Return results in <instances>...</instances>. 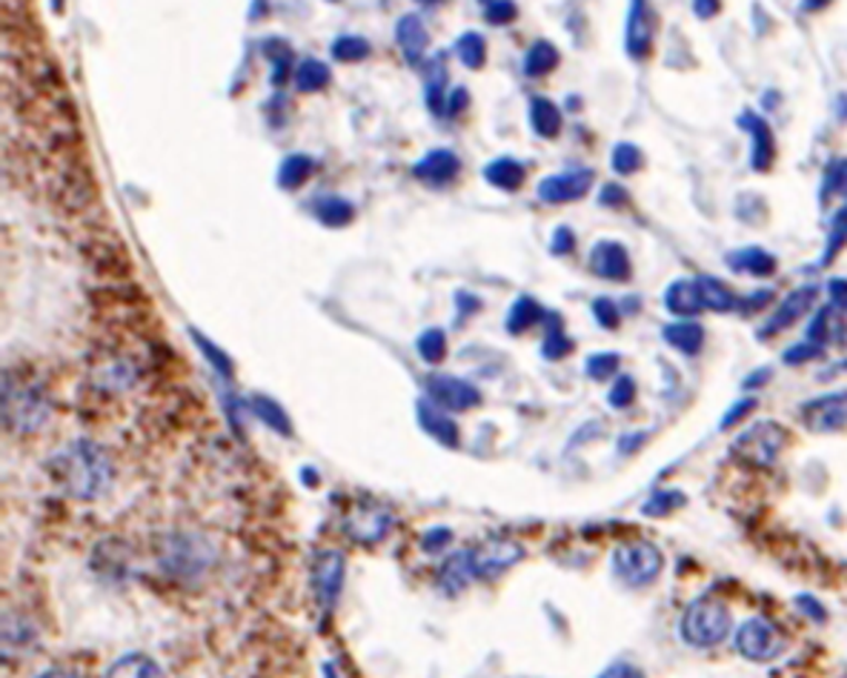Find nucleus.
Here are the masks:
<instances>
[{
    "label": "nucleus",
    "instance_id": "f257e3e1",
    "mask_svg": "<svg viewBox=\"0 0 847 678\" xmlns=\"http://www.w3.org/2000/svg\"><path fill=\"white\" fill-rule=\"evenodd\" d=\"M52 476L67 496L92 501L112 481V463L98 443L74 441L52 458Z\"/></svg>",
    "mask_w": 847,
    "mask_h": 678
},
{
    "label": "nucleus",
    "instance_id": "f03ea898",
    "mask_svg": "<svg viewBox=\"0 0 847 678\" xmlns=\"http://www.w3.org/2000/svg\"><path fill=\"white\" fill-rule=\"evenodd\" d=\"M730 627H734V616L714 596H701L696 601H690L679 621V632L685 638V645L699 647V650L721 645L730 636Z\"/></svg>",
    "mask_w": 847,
    "mask_h": 678
},
{
    "label": "nucleus",
    "instance_id": "7ed1b4c3",
    "mask_svg": "<svg viewBox=\"0 0 847 678\" xmlns=\"http://www.w3.org/2000/svg\"><path fill=\"white\" fill-rule=\"evenodd\" d=\"M661 567H665V556L650 541H630V545L616 547V552H612V572L627 587L652 585L659 578Z\"/></svg>",
    "mask_w": 847,
    "mask_h": 678
},
{
    "label": "nucleus",
    "instance_id": "20e7f679",
    "mask_svg": "<svg viewBox=\"0 0 847 678\" xmlns=\"http://www.w3.org/2000/svg\"><path fill=\"white\" fill-rule=\"evenodd\" d=\"M787 447V430L776 421H759L754 427H747L739 438L734 441L730 450L736 458L754 463V467H774L779 456Z\"/></svg>",
    "mask_w": 847,
    "mask_h": 678
},
{
    "label": "nucleus",
    "instance_id": "39448f33",
    "mask_svg": "<svg viewBox=\"0 0 847 678\" xmlns=\"http://www.w3.org/2000/svg\"><path fill=\"white\" fill-rule=\"evenodd\" d=\"M734 645H736V652H739L741 658H747V661H774V658H779L781 652H785L787 641L785 636H781L779 630H776L767 618H747L745 625L736 630V638H734Z\"/></svg>",
    "mask_w": 847,
    "mask_h": 678
},
{
    "label": "nucleus",
    "instance_id": "423d86ee",
    "mask_svg": "<svg viewBox=\"0 0 847 678\" xmlns=\"http://www.w3.org/2000/svg\"><path fill=\"white\" fill-rule=\"evenodd\" d=\"M799 418L816 436L847 430V392H825L799 407Z\"/></svg>",
    "mask_w": 847,
    "mask_h": 678
},
{
    "label": "nucleus",
    "instance_id": "0eeeda50",
    "mask_svg": "<svg viewBox=\"0 0 847 678\" xmlns=\"http://www.w3.org/2000/svg\"><path fill=\"white\" fill-rule=\"evenodd\" d=\"M656 9L650 0H630V14H627V34L625 49L632 61H647L656 41Z\"/></svg>",
    "mask_w": 847,
    "mask_h": 678
},
{
    "label": "nucleus",
    "instance_id": "6e6552de",
    "mask_svg": "<svg viewBox=\"0 0 847 678\" xmlns=\"http://www.w3.org/2000/svg\"><path fill=\"white\" fill-rule=\"evenodd\" d=\"M392 527V516L383 507L376 503H361V507H352L350 516L343 518V532L350 541L363 547L378 545Z\"/></svg>",
    "mask_w": 847,
    "mask_h": 678
},
{
    "label": "nucleus",
    "instance_id": "1a4fd4ad",
    "mask_svg": "<svg viewBox=\"0 0 847 678\" xmlns=\"http://www.w3.org/2000/svg\"><path fill=\"white\" fill-rule=\"evenodd\" d=\"M739 127L750 134V169L754 172H770L776 163V154H779V147H776V134L774 127L756 114L754 109H745L739 114Z\"/></svg>",
    "mask_w": 847,
    "mask_h": 678
},
{
    "label": "nucleus",
    "instance_id": "9d476101",
    "mask_svg": "<svg viewBox=\"0 0 847 678\" xmlns=\"http://www.w3.org/2000/svg\"><path fill=\"white\" fill-rule=\"evenodd\" d=\"M525 550L516 545V541H507V538H492L478 545L476 550H470V565L476 576H498L505 572L507 567H512L516 561H521Z\"/></svg>",
    "mask_w": 847,
    "mask_h": 678
},
{
    "label": "nucleus",
    "instance_id": "9b49d317",
    "mask_svg": "<svg viewBox=\"0 0 847 678\" xmlns=\"http://www.w3.org/2000/svg\"><path fill=\"white\" fill-rule=\"evenodd\" d=\"M343 585V556L336 550L318 552L316 561H312V590H316L318 605L323 610H330L336 605L338 592Z\"/></svg>",
    "mask_w": 847,
    "mask_h": 678
},
{
    "label": "nucleus",
    "instance_id": "f8f14e48",
    "mask_svg": "<svg viewBox=\"0 0 847 678\" xmlns=\"http://www.w3.org/2000/svg\"><path fill=\"white\" fill-rule=\"evenodd\" d=\"M427 392H430V398L436 401V407L452 412L470 410V407H476V403L481 401V392H478L472 383L452 376H430L427 378Z\"/></svg>",
    "mask_w": 847,
    "mask_h": 678
},
{
    "label": "nucleus",
    "instance_id": "ddd939ff",
    "mask_svg": "<svg viewBox=\"0 0 847 678\" xmlns=\"http://www.w3.org/2000/svg\"><path fill=\"white\" fill-rule=\"evenodd\" d=\"M590 169H572V172H561V176H550L538 183V198L545 203H570L581 201L592 187Z\"/></svg>",
    "mask_w": 847,
    "mask_h": 678
},
{
    "label": "nucleus",
    "instance_id": "4468645a",
    "mask_svg": "<svg viewBox=\"0 0 847 678\" xmlns=\"http://www.w3.org/2000/svg\"><path fill=\"white\" fill-rule=\"evenodd\" d=\"M816 296H819V287H801V289H794L790 296L785 298V301L776 307L774 318L765 323V329H761V336L770 338V336H779V332H785V329H790L794 323H799L801 318L810 312V307L816 303Z\"/></svg>",
    "mask_w": 847,
    "mask_h": 678
},
{
    "label": "nucleus",
    "instance_id": "2eb2a0df",
    "mask_svg": "<svg viewBox=\"0 0 847 678\" xmlns=\"http://www.w3.org/2000/svg\"><path fill=\"white\" fill-rule=\"evenodd\" d=\"M590 269L592 276L605 278V281H630L632 276V263L630 256H627V249L621 247L619 241H601L592 247L590 252Z\"/></svg>",
    "mask_w": 847,
    "mask_h": 678
},
{
    "label": "nucleus",
    "instance_id": "dca6fc26",
    "mask_svg": "<svg viewBox=\"0 0 847 678\" xmlns=\"http://www.w3.org/2000/svg\"><path fill=\"white\" fill-rule=\"evenodd\" d=\"M725 263L734 272H741V276H754V278H770L779 269V258L774 252H767L765 247H741L734 249V252H727Z\"/></svg>",
    "mask_w": 847,
    "mask_h": 678
},
{
    "label": "nucleus",
    "instance_id": "f3484780",
    "mask_svg": "<svg viewBox=\"0 0 847 678\" xmlns=\"http://www.w3.org/2000/svg\"><path fill=\"white\" fill-rule=\"evenodd\" d=\"M458 172H461V161L452 152H447V149H436V152L424 154L421 161L412 167V176L418 181L430 183V187H445Z\"/></svg>",
    "mask_w": 847,
    "mask_h": 678
},
{
    "label": "nucleus",
    "instance_id": "a211bd4d",
    "mask_svg": "<svg viewBox=\"0 0 847 678\" xmlns=\"http://www.w3.org/2000/svg\"><path fill=\"white\" fill-rule=\"evenodd\" d=\"M665 307L670 316L676 318H696L705 312V301H701L699 283L696 278H679L665 289Z\"/></svg>",
    "mask_w": 847,
    "mask_h": 678
},
{
    "label": "nucleus",
    "instance_id": "6ab92c4d",
    "mask_svg": "<svg viewBox=\"0 0 847 678\" xmlns=\"http://www.w3.org/2000/svg\"><path fill=\"white\" fill-rule=\"evenodd\" d=\"M661 336H665V341L670 343L672 350H679L681 356H687V358L699 356V352L705 350V343H707V332L699 321L667 323V327L661 329Z\"/></svg>",
    "mask_w": 847,
    "mask_h": 678
},
{
    "label": "nucleus",
    "instance_id": "aec40b11",
    "mask_svg": "<svg viewBox=\"0 0 847 678\" xmlns=\"http://www.w3.org/2000/svg\"><path fill=\"white\" fill-rule=\"evenodd\" d=\"M396 41L401 47L403 58L410 63H418L430 47V34L424 29V23L418 21L416 14H403L401 21L396 27Z\"/></svg>",
    "mask_w": 847,
    "mask_h": 678
},
{
    "label": "nucleus",
    "instance_id": "412c9836",
    "mask_svg": "<svg viewBox=\"0 0 847 678\" xmlns=\"http://www.w3.org/2000/svg\"><path fill=\"white\" fill-rule=\"evenodd\" d=\"M418 421H421L424 432H430L436 441L447 443V447H456L458 443V427L436 403H418Z\"/></svg>",
    "mask_w": 847,
    "mask_h": 678
},
{
    "label": "nucleus",
    "instance_id": "4be33fe9",
    "mask_svg": "<svg viewBox=\"0 0 847 678\" xmlns=\"http://www.w3.org/2000/svg\"><path fill=\"white\" fill-rule=\"evenodd\" d=\"M696 283H699L705 309H710V312H734V309H739V296L725 281H719V278L699 276Z\"/></svg>",
    "mask_w": 847,
    "mask_h": 678
},
{
    "label": "nucleus",
    "instance_id": "5701e85b",
    "mask_svg": "<svg viewBox=\"0 0 847 678\" xmlns=\"http://www.w3.org/2000/svg\"><path fill=\"white\" fill-rule=\"evenodd\" d=\"M530 127L532 132L552 141L561 132V109L550 98H532L530 103Z\"/></svg>",
    "mask_w": 847,
    "mask_h": 678
},
{
    "label": "nucleus",
    "instance_id": "b1692460",
    "mask_svg": "<svg viewBox=\"0 0 847 678\" xmlns=\"http://www.w3.org/2000/svg\"><path fill=\"white\" fill-rule=\"evenodd\" d=\"M485 178L496 189H505V192H516V189H521V183H525L527 169L521 167V163H518V161H512V158H498V161L487 163Z\"/></svg>",
    "mask_w": 847,
    "mask_h": 678
},
{
    "label": "nucleus",
    "instance_id": "393cba45",
    "mask_svg": "<svg viewBox=\"0 0 847 678\" xmlns=\"http://www.w3.org/2000/svg\"><path fill=\"white\" fill-rule=\"evenodd\" d=\"M103 678H163V672L149 656L129 652V656L118 658Z\"/></svg>",
    "mask_w": 847,
    "mask_h": 678
},
{
    "label": "nucleus",
    "instance_id": "a878e982",
    "mask_svg": "<svg viewBox=\"0 0 847 678\" xmlns=\"http://www.w3.org/2000/svg\"><path fill=\"white\" fill-rule=\"evenodd\" d=\"M841 198L847 201V158H834V161L827 163L825 172H821V189H819V201L830 203Z\"/></svg>",
    "mask_w": 847,
    "mask_h": 678
},
{
    "label": "nucleus",
    "instance_id": "bb28decb",
    "mask_svg": "<svg viewBox=\"0 0 847 678\" xmlns=\"http://www.w3.org/2000/svg\"><path fill=\"white\" fill-rule=\"evenodd\" d=\"M558 61H561V54H558V49L550 41H536L525 54V74L545 78V74H550L558 67Z\"/></svg>",
    "mask_w": 847,
    "mask_h": 678
},
{
    "label": "nucleus",
    "instance_id": "cd10ccee",
    "mask_svg": "<svg viewBox=\"0 0 847 678\" xmlns=\"http://www.w3.org/2000/svg\"><path fill=\"white\" fill-rule=\"evenodd\" d=\"M541 318H545V309L538 307V301H532L530 296H521L510 307V316H507V332L521 336V332H527L530 327H536Z\"/></svg>",
    "mask_w": 847,
    "mask_h": 678
},
{
    "label": "nucleus",
    "instance_id": "c85d7f7f",
    "mask_svg": "<svg viewBox=\"0 0 847 678\" xmlns=\"http://www.w3.org/2000/svg\"><path fill=\"white\" fill-rule=\"evenodd\" d=\"M312 212H316V218L323 227H347L352 221V216H356L352 203L343 201V198H318L312 203Z\"/></svg>",
    "mask_w": 847,
    "mask_h": 678
},
{
    "label": "nucleus",
    "instance_id": "c756f323",
    "mask_svg": "<svg viewBox=\"0 0 847 678\" xmlns=\"http://www.w3.org/2000/svg\"><path fill=\"white\" fill-rule=\"evenodd\" d=\"M847 247V201L836 209V216L830 218V227H827V243L825 256H821V267H830L836 261L841 249Z\"/></svg>",
    "mask_w": 847,
    "mask_h": 678
},
{
    "label": "nucleus",
    "instance_id": "7c9ffc66",
    "mask_svg": "<svg viewBox=\"0 0 847 678\" xmlns=\"http://www.w3.org/2000/svg\"><path fill=\"white\" fill-rule=\"evenodd\" d=\"M447 67H445V54H438L436 61L430 63V81H427V103L436 114L447 112Z\"/></svg>",
    "mask_w": 847,
    "mask_h": 678
},
{
    "label": "nucleus",
    "instance_id": "2f4dec72",
    "mask_svg": "<svg viewBox=\"0 0 847 678\" xmlns=\"http://www.w3.org/2000/svg\"><path fill=\"white\" fill-rule=\"evenodd\" d=\"M476 576L470 565V552H458L441 567V576H438V585L445 587V590H461V587Z\"/></svg>",
    "mask_w": 847,
    "mask_h": 678
},
{
    "label": "nucleus",
    "instance_id": "473e14b6",
    "mask_svg": "<svg viewBox=\"0 0 847 678\" xmlns=\"http://www.w3.org/2000/svg\"><path fill=\"white\" fill-rule=\"evenodd\" d=\"M570 352L572 341L565 336V327H561L558 316H550L547 318V336L545 343H541V356H545L547 361H561V358H567Z\"/></svg>",
    "mask_w": 847,
    "mask_h": 678
},
{
    "label": "nucleus",
    "instance_id": "72a5a7b5",
    "mask_svg": "<svg viewBox=\"0 0 847 678\" xmlns=\"http://www.w3.org/2000/svg\"><path fill=\"white\" fill-rule=\"evenodd\" d=\"M310 172L312 161L307 154H290V158L281 163V169H278V183H281V189H298L310 178Z\"/></svg>",
    "mask_w": 847,
    "mask_h": 678
},
{
    "label": "nucleus",
    "instance_id": "f704fd0d",
    "mask_svg": "<svg viewBox=\"0 0 847 678\" xmlns=\"http://www.w3.org/2000/svg\"><path fill=\"white\" fill-rule=\"evenodd\" d=\"M458 58H461V63L470 69H481L487 61V43L485 38L478 32H467L458 38Z\"/></svg>",
    "mask_w": 847,
    "mask_h": 678
},
{
    "label": "nucleus",
    "instance_id": "c9c22d12",
    "mask_svg": "<svg viewBox=\"0 0 847 678\" xmlns=\"http://www.w3.org/2000/svg\"><path fill=\"white\" fill-rule=\"evenodd\" d=\"M612 172H619V176H636L641 167H645V154H641L639 147H632V143H616L612 147Z\"/></svg>",
    "mask_w": 847,
    "mask_h": 678
},
{
    "label": "nucleus",
    "instance_id": "e433bc0d",
    "mask_svg": "<svg viewBox=\"0 0 847 678\" xmlns=\"http://www.w3.org/2000/svg\"><path fill=\"white\" fill-rule=\"evenodd\" d=\"M296 83L301 92H318L330 83V69L321 61H303L296 72Z\"/></svg>",
    "mask_w": 847,
    "mask_h": 678
},
{
    "label": "nucleus",
    "instance_id": "4c0bfd02",
    "mask_svg": "<svg viewBox=\"0 0 847 678\" xmlns=\"http://www.w3.org/2000/svg\"><path fill=\"white\" fill-rule=\"evenodd\" d=\"M252 407H256L258 418H261V421H267L269 427H272V430H278V432H281V436H290V430H292L290 421H287V416H283V410H281V407H278L276 401H269V398L256 396V398H252Z\"/></svg>",
    "mask_w": 847,
    "mask_h": 678
},
{
    "label": "nucleus",
    "instance_id": "58836bf2",
    "mask_svg": "<svg viewBox=\"0 0 847 678\" xmlns=\"http://www.w3.org/2000/svg\"><path fill=\"white\" fill-rule=\"evenodd\" d=\"M418 356L427 363L445 361L447 356V338L441 329H427L421 338H418Z\"/></svg>",
    "mask_w": 847,
    "mask_h": 678
},
{
    "label": "nucleus",
    "instance_id": "ea45409f",
    "mask_svg": "<svg viewBox=\"0 0 847 678\" xmlns=\"http://www.w3.org/2000/svg\"><path fill=\"white\" fill-rule=\"evenodd\" d=\"M619 363L621 358L616 356V352H599V356L587 358L585 372L587 378H592V381H607V378H612L616 372H619Z\"/></svg>",
    "mask_w": 847,
    "mask_h": 678
},
{
    "label": "nucleus",
    "instance_id": "a19ab883",
    "mask_svg": "<svg viewBox=\"0 0 847 678\" xmlns=\"http://www.w3.org/2000/svg\"><path fill=\"white\" fill-rule=\"evenodd\" d=\"M681 503H685V496H681V492L665 490V492H656V496L641 507V512L652 518H661V516H670L672 510H679Z\"/></svg>",
    "mask_w": 847,
    "mask_h": 678
},
{
    "label": "nucleus",
    "instance_id": "79ce46f5",
    "mask_svg": "<svg viewBox=\"0 0 847 678\" xmlns=\"http://www.w3.org/2000/svg\"><path fill=\"white\" fill-rule=\"evenodd\" d=\"M367 54H370V43L363 41V38H338V41L332 43V58H336V61H363Z\"/></svg>",
    "mask_w": 847,
    "mask_h": 678
},
{
    "label": "nucleus",
    "instance_id": "37998d69",
    "mask_svg": "<svg viewBox=\"0 0 847 678\" xmlns=\"http://www.w3.org/2000/svg\"><path fill=\"white\" fill-rule=\"evenodd\" d=\"M607 401H610V407H616V410H627V407L636 401V381H632L630 376H621L619 381L610 387Z\"/></svg>",
    "mask_w": 847,
    "mask_h": 678
},
{
    "label": "nucleus",
    "instance_id": "c03bdc74",
    "mask_svg": "<svg viewBox=\"0 0 847 678\" xmlns=\"http://www.w3.org/2000/svg\"><path fill=\"white\" fill-rule=\"evenodd\" d=\"M263 49H267V54L272 58V63H276L272 83H283V78H287V72H290V49H287V43L281 41H269Z\"/></svg>",
    "mask_w": 847,
    "mask_h": 678
},
{
    "label": "nucleus",
    "instance_id": "a18cd8bd",
    "mask_svg": "<svg viewBox=\"0 0 847 678\" xmlns=\"http://www.w3.org/2000/svg\"><path fill=\"white\" fill-rule=\"evenodd\" d=\"M592 316H596V321L605 329H616L621 323L619 307H616V301H610V298H596V301H592Z\"/></svg>",
    "mask_w": 847,
    "mask_h": 678
},
{
    "label": "nucleus",
    "instance_id": "49530a36",
    "mask_svg": "<svg viewBox=\"0 0 847 678\" xmlns=\"http://www.w3.org/2000/svg\"><path fill=\"white\" fill-rule=\"evenodd\" d=\"M516 18L518 7L512 0H492L490 7H487V21H490L492 27H507V23H512Z\"/></svg>",
    "mask_w": 847,
    "mask_h": 678
},
{
    "label": "nucleus",
    "instance_id": "de8ad7c7",
    "mask_svg": "<svg viewBox=\"0 0 847 678\" xmlns=\"http://www.w3.org/2000/svg\"><path fill=\"white\" fill-rule=\"evenodd\" d=\"M774 289H756V292H747V296L739 298V312L741 316H754V312H761L767 303H774Z\"/></svg>",
    "mask_w": 847,
    "mask_h": 678
},
{
    "label": "nucleus",
    "instance_id": "09e8293b",
    "mask_svg": "<svg viewBox=\"0 0 847 678\" xmlns=\"http://www.w3.org/2000/svg\"><path fill=\"white\" fill-rule=\"evenodd\" d=\"M821 356H825V350H821V347H816V343H810V341H801L785 352V363L787 367H799V363L816 361V358H821Z\"/></svg>",
    "mask_w": 847,
    "mask_h": 678
},
{
    "label": "nucleus",
    "instance_id": "8fccbe9b",
    "mask_svg": "<svg viewBox=\"0 0 847 678\" xmlns=\"http://www.w3.org/2000/svg\"><path fill=\"white\" fill-rule=\"evenodd\" d=\"M754 410H756V398H741V401H736L734 407L725 412V418H721V430H730V427H736L741 418H747Z\"/></svg>",
    "mask_w": 847,
    "mask_h": 678
},
{
    "label": "nucleus",
    "instance_id": "3c124183",
    "mask_svg": "<svg viewBox=\"0 0 847 678\" xmlns=\"http://www.w3.org/2000/svg\"><path fill=\"white\" fill-rule=\"evenodd\" d=\"M599 203L601 207L621 209V207H627V203H630V196H627V189L619 187V183H605V187H601Z\"/></svg>",
    "mask_w": 847,
    "mask_h": 678
},
{
    "label": "nucleus",
    "instance_id": "603ef678",
    "mask_svg": "<svg viewBox=\"0 0 847 678\" xmlns=\"http://www.w3.org/2000/svg\"><path fill=\"white\" fill-rule=\"evenodd\" d=\"M550 249H552V252H556V256H570L572 249H576V236H572V229L570 227H558L556 232H552Z\"/></svg>",
    "mask_w": 847,
    "mask_h": 678
},
{
    "label": "nucleus",
    "instance_id": "864d4df0",
    "mask_svg": "<svg viewBox=\"0 0 847 678\" xmlns=\"http://www.w3.org/2000/svg\"><path fill=\"white\" fill-rule=\"evenodd\" d=\"M196 341H198V347L207 352V358L212 361V367H216V370H221L223 376H229V372H232V363H229V358L223 356L221 350H216V347H212V343H209L203 336H198V332H196Z\"/></svg>",
    "mask_w": 847,
    "mask_h": 678
},
{
    "label": "nucleus",
    "instance_id": "5fc2aeb1",
    "mask_svg": "<svg viewBox=\"0 0 847 678\" xmlns=\"http://www.w3.org/2000/svg\"><path fill=\"white\" fill-rule=\"evenodd\" d=\"M827 296H830V303L836 307V312L847 318V281L845 278H834V281L827 283Z\"/></svg>",
    "mask_w": 847,
    "mask_h": 678
},
{
    "label": "nucleus",
    "instance_id": "6e6d98bb",
    "mask_svg": "<svg viewBox=\"0 0 847 678\" xmlns=\"http://www.w3.org/2000/svg\"><path fill=\"white\" fill-rule=\"evenodd\" d=\"M599 678H645V672L639 667L627 665V661H616V665L607 667Z\"/></svg>",
    "mask_w": 847,
    "mask_h": 678
},
{
    "label": "nucleus",
    "instance_id": "4d7b16f0",
    "mask_svg": "<svg viewBox=\"0 0 847 678\" xmlns=\"http://www.w3.org/2000/svg\"><path fill=\"white\" fill-rule=\"evenodd\" d=\"M692 12L699 21H710L721 12V0H692Z\"/></svg>",
    "mask_w": 847,
    "mask_h": 678
},
{
    "label": "nucleus",
    "instance_id": "13d9d810",
    "mask_svg": "<svg viewBox=\"0 0 847 678\" xmlns=\"http://www.w3.org/2000/svg\"><path fill=\"white\" fill-rule=\"evenodd\" d=\"M770 378H774V370H770V367H761V370L750 372V376L741 381V390H761L765 383H770Z\"/></svg>",
    "mask_w": 847,
    "mask_h": 678
},
{
    "label": "nucleus",
    "instance_id": "bf43d9fd",
    "mask_svg": "<svg viewBox=\"0 0 847 678\" xmlns=\"http://www.w3.org/2000/svg\"><path fill=\"white\" fill-rule=\"evenodd\" d=\"M796 605H799L801 610H807V616L814 618V621H825V616H827V612H825V607H821L819 601H816V598H810V596H801V598H796Z\"/></svg>",
    "mask_w": 847,
    "mask_h": 678
},
{
    "label": "nucleus",
    "instance_id": "052dcab7",
    "mask_svg": "<svg viewBox=\"0 0 847 678\" xmlns=\"http://www.w3.org/2000/svg\"><path fill=\"white\" fill-rule=\"evenodd\" d=\"M470 103V98H467L465 89H456V92L450 94V101H447V114H458V112H465V107Z\"/></svg>",
    "mask_w": 847,
    "mask_h": 678
},
{
    "label": "nucleus",
    "instance_id": "680f3d73",
    "mask_svg": "<svg viewBox=\"0 0 847 678\" xmlns=\"http://www.w3.org/2000/svg\"><path fill=\"white\" fill-rule=\"evenodd\" d=\"M447 541H450V532L432 530V532H427V538H424V547H427V550H441Z\"/></svg>",
    "mask_w": 847,
    "mask_h": 678
},
{
    "label": "nucleus",
    "instance_id": "e2e57ef3",
    "mask_svg": "<svg viewBox=\"0 0 847 678\" xmlns=\"http://www.w3.org/2000/svg\"><path fill=\"white\" fill-rule=\"evenodd\" d=\"M830 3H834V0H801V9H805V12H810V14H816V12H825Z\"/></svg>",
    "mask_w": 847,
    "mask_h": 678
},
{
    "label": "nucleus",
    "instance_id": "0e129e2a",
    "mask_svg": "<svg viewBox=\"0 0 847 678\" xmlns=\"http://www.w3.org/2000/svg\"><path fill=\"white\" fill-rule=\"evenodd\" d=\"M41 678H74V676L72 672H63V670H49V672H43Z\"/></svg>",
    "mask_w": 847,
    "mask_h": 678
},
{
    "label": "nucleus",
    "instance_id": "69168bd1",
    "mask_svg": "<svg viewBox=\"0 0 847 678\" xmlns=\"http://www.w3.org/2000/svg\"><path fill=\"white\" fill-rule=\"evenodd\" d=\"M327 678H336V670H330V667H327Z\"/></svg>",
    "mask_w": 847,
    "mask_h": 678
},
{
    "label": "nucleus",
    "instance_id": "338daca9",
    "mask_svg": "<svg viewBox=\"0 0 847 678\" xmlns=\"http://www.w3.org/2000/svg\"><path fill=\"white\" fill-rule=\"evenodd\" d=\"M418 3H438V0H418Z\"/></svg>",
    "mask_w": 847,
    "mask_h": 678
},
{
    "label": "nucleus",
    "instance_id": "774afa93",
    "mask_svg": "<svg viewBox=\"0 0 847 678\" xmlns=\"http://www.w3.org/2000/svg\"><path fill=\"white\" fill-rule=\"evenodd\" d=\"M481 3H485V7H490V3H492V0H481Z\"/></svg>",
    "mask_w": 847,
    "mask_h": 678
}]
</instances>
